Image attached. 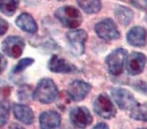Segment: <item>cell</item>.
Returning a JSON list of instances; mask_svg holds the SVG:
<instances>
[{
  "instance_id": "6da1fadb",
  "label": "cell",
  "mask_w": 147,
  "mask_h": 129,
  "mask_svg": "<svg viewBox=\"0 0 147 129\" xmlns=\"http://www.w3.org/2000/svg\"><path fill=\"white\" fill-rule=\"evenodd\" d=\"M58 95V88L53 80L43 78L38 82L32 97L35 101L42 104H50L56 99Z\"/></svg>"
},
{
  "instance_id": "7a4b0ae2",
  "label": "cell",
  "mask_w": 147,
  "mask_h": 129,
  "mask_svg": "<svg viewBox=\"0 0 147 129\" xmlns=\"http://www.w3.org/2000/svg\"><path fill=\"white\" fill-rule=\"evenodd\" d=\"M55 16L65 27L75 29L82 23L83 18L79 9L73 6H63L57 9Z\"/></svg>"
},
{
  "instance_id": "3957f363",
  "label": "cell",
  "mask_w": 147,
  "mask_h": 129,
  "mask_svg": "<svg viewBox=\"0 0 147 129\" xmlns=\"http://www.w3.org/2000/svg\"><path fill=\"white\" fill-rule=\"evenodd\" d=\"M127 56V51L119 48L110 53L105 59V63L109 72L113 76H118L123 72Z\"/></svg>"
},
{
  "instance_id": "277c9868",
  "label": "cell",
  "mask_w": 147,
  "mask_h": 129,
  "mask_svg": "<svg viewBox=\"0 0 147 129\" xmlns=\"http://www.w3.org/2000/svg\"><path fill=\"white\" fill-rule=\"evenodd\" d=\"M111 95L118 106L122 110H132L139 104L131 91L124 88H114Z\"/></svg>"
},
{
  "instance_id": "5b68a950",
  "label": "cell",
  "mask_w": 147,
  "mask_h": 129,
  "mask_svg": "<svg viewBox=\"0 0 147 129\" xmlns=\"http://www.w3.org/2000/svg\"><path fill=\"white\" fill-rule=\"evenodd\" d=\"M94 110L96 114L105 119H111L117 114V109L107 94H100L94 102Z\"/></svg>"
},
{
  "instance_id": "8992f818",
  "label": "cell",
  "mask_w": 147,
  "mask_h": 129,
  "mask_svg": "<svg viewBox=\"0 0 147 129\" xmlns=\"http://www.w3.org/2000/svg\"><path fill=\"white\" fill-rule=\"evenodd\" d=\"M94 29L99 38L106 41H115L120 37L117 24L111 18H106L97 23Z\"/></svg>"
},
{
  "instance_id": "52a82bcc",
  "label": "cell",
  "mask_w": 147,
  "mask_h": 129,
  "mask_svg": "<svg viewBox=\"0 0 147 129\" xmlns=\"http://www.w3.org/2000/svg\"><path fill=\"white\" fill-rule=\"evenodd\" d=\"M25 42L19 36H9L2 43L1 48L5 54L13 59L22 55L25 48Z\"/></svg>"
},
{
  "instance_id": "ba28073f",
  "label": "cell",
  "mask_w": 147,
  "mask_h": 129,
  "mask_svg": "<svg viewBox=\"0 0 147 129\" xmlns=\"http://www.w3.org/2000/svg\"><path fill=\"white\" fill-rule=\"evenodd\" d=\"M66 37L74 54L80 55L84 53V44L88 39V33L85 30L74 29L69 31L66 33Z\"/></svg>"
},
{
  "instance_id": "9c48e42d",
  "label": "cell",
  "mask_w": 147,
  "mask_h": 129,
  "mask_svg": "<svg viewBox=\"0 0 147 129\" xmlns=\"http://www.w3.org/2000/svg\"><path fill=\"white\" fill-rule=\"evenodd\" d=\"M70 119L75 127L80 129L86 128L92 123V117L90 112L86 107H76L71 110Z\"/></svg>"
},
{
  "instance_id": "30bf717a",
  "label": "cell",
  "mask_w": 147,
  "mask_h": 129,
  "mask_svg": "<svg viewBox=\"0 0 147 129\" xmlns=\"http://www.w3.org/2000/svg\"><path fill=\"white\" fill-rule=\"evenodd\" d=\"M92 90V86L87 82L77 80L69 84L67 88L69 97L73 101L79 102L86 97Z\"/></svg>"
},
{
  "instance_id": "8fae6325",
  "label": "cell",
  "mask_w": 147,
  "mask_h": 129,
  "mask_svg": "<svg viewBox=\"0 0 147 129\" xmlns=\"http://www.w3.org/2000/svg\"><path fill=\"white\" fill-rule=\"evenodd\" d=\"M146 63V57L143 53L132 52L125 60V67L130 75L136 76L144 70Z\"/></svg>"
},
{
  "instance_id": "7c38bea8",
  "label": "cell",
  "mask_w": 147,
  "mask_h": 129,
  "mask_svg": "<svg viewBox=\"0 0 147 129\" xmlns=\"http://www.w3.org/2000/svg\"><path fill=\"white\" fill-rule=\"evenodd\" d=\"M48 68L51 72L55 73H71L77 70V68L74 65L56 55H53L50 59Z\"/></svg>"
},
{
  "instance_id": "4fadbf2b",
  "label": "cell",
  "mask_w": 147,
  "mask_h": 129,
  "mask_svg": "<svg viewBox=\"0 0 147 129\" xmlns=\"http://www.w3.org/2000/svg\"><path fill=\"white\" fill-rule=\"evenodd\" d=\"M60 115L54 110L42 112L39 117L41 129H56L60 126Z\"/></svg>"
},
{
  "instance_id": "5bb4252c",
  "label": "cell",
  "mask_w": 147,
  "mask_h": 129,
  "mask_svg": "<svg viewBox=\"0 0 147 129\" xmlns=\"http://www.w3.org/2000/svg\"><path fill=\"white\" fill-rule=\"evenodd\" d=\"M126 39L130 45L143 46L146 44V31L141 26H135L127 33Z\"/></svg>"
},
{
  "instance_id": "9a60e30c",
  "label": "cell",
  "mask_w": 147,
  "mask_h": 129,
  "mask_svg": "<svg viewBox=\"0 0 147 129\" xmlns=\"http://www.w3.org/2000/svg\"><path fill=\"white\" fill-rule=\"evenodd\" d=\"M15 117L26 125H31L34 122V114L28 106L15 104L13 107Z\"/></svg>"
},
{
  "instance_id": "2e32d148",
  "label": "cell",
  "mask_w": 147,
  "mask_h": 129,
  "mask_svg": "<svg viewBox=\"0 0 147 129\" xmlns=\"http://www.w3.org/2000/svg\"><path fill=\"white\" fill-rule=\"evenodd\" d=\"M15 23L16 25L24 31L30 33H35L37 31V23L34 18L28 13H24L19 15L15 20Z\"/></svg>"
},
{
  "instance_id": "e0dca14e",
  "label": "cell",
  "mask_w": 147,
  "mask_h": 129,
  "mask_svg": "<svg viewBox=\"0 0 147 129\" xmlns=\"http://www.w3.org/2000/svg\"><path fill=\"white\" fill-rule=\"evenodd\" d=\"M115 15L118 22L124 26L128 25L134 18V11L127 7L121 5L115 6Z\"/></svg>"
},
{
  "instance_id": "ac0fdd59",
  "label": "cell",
  "mask_w": 147,
  "mask_h": 129,
  "mask_svg": "<svg viewBox=\"0 0 147 129\" xmlns=\"http://www.w3.org/2000/svg\"><path fill=\"white\" fill-rule=\"evenodd\" d=\"M77 4L87 14H96L101 11L102 4L100 1H78Z\"/></svg>"
},
{
  "instance_id": "d6986e66",
  "label": "cell",
  "mask_w": 147,
  "mask_h": 129,
  "mask_svg": "<svg viewBox=\"0 0 147 129\" xmlns=\"http://www.w3.org/2000/svg\"><path fill=\"white\" fill-rule=\"evenodd\" d=\"M130 117L137 121L147 122V104H138L131 110Z\"/></svg>"
},
{
  "instance_id": "ffe728a7",
  "label": "cell",
  "mask_w": 147,
  "mask_h": 129,
  "mask_svg": "<svg viewBox=\"0 0 147 129\" xmlns=\"http://www.w3.org/2000/svg\"><path fill=\"white\" fill-rule=\"evenodd\" d=\"M19 5L18 1H0V11L7 16H13Z\"/></svg>"
},
{
  "instance_id": "44dd1931",
  "label": "cell",
  "mask_w": 147,
  "mask_h": 129,
  "mask_svg": "<svg viewBox=\"0 0 147 129\" xmlns=\"http://www.w3.org/2000/svg\"><path fill=\"white\" fill-rule=\"evenodd\" d=\"M10 108L8 103L3 102L0 103V126L6 125L9 121Z\"/></svg>"
},
{
  "instance_id": "7402d4cb",
  "label": "cell",
  "mask_w": 147,
  "mask_h": 129,
  "mask_svg": "<svg viewBox=\"0 0 147 129\" xmlns=\"http://www.w3.org/2000/svg\"><path fill=\"white\" fill-rule=\"evenodd\" d=\"M35 60L33 58L26 57L24 58L20 61H19L17 65H16L13 69V72L15 73H19V72L23 71L25 69H26L30 65H32L34 63Z\"/></svg>"
},
{
  "instance_id": "603a6c76",
  "label": "cell",
  "mask_w": 147,
  "mask_h": 129,
  "mask_svg": "<svg viewBox=\"0 0 147 129\" xmlns=\"http://www.w3.org/2000/svg\"><path fill=\"white\" fill-rule=\"evenodd\" d=\"M133 86L135 89L142 93L145 94L147 95V84L142 81H138L135 82L133 84Z\"/></svg>"
},
{
  "instance_id": "cb8c5ba5",
  "label": "cell",
  "mask_w": 147,
  "mask_h": 129,
  "mask_svg": "<svg viewBox=\"0 0 147 129\" xmlns=\"http://www.w3.org/2000/svg\"><path fill=\"white\" fill-rule=\"evenodd\" d=\"M28 86H24L20 89L18 92V97L19 98L22 100H26L28 98V95H29V90H28Z\"/></svg>"
},
{
  "instance_id": "d4e9b609",
  "label": "cell",
  "mask_w": 147,
  "mask_h": 129,
  "mask_svg": "<svg viewBox=\"0 0 147 129\" xmlns=\"http://www.w3.org/2000/svg\"><path fill=\"white\" fill-rule=\"evenodd\" d=\"M9 28V23L7 21L0 16V36L6 33Z\"/></svg>"
},
{
  "instance_id": "484cf974",
  "label": "cell",
  "mask_w": 147,
  "mask_h": 129,
  "mask_svg": "<svg viewBox=\"0 0 147 129\" xmlns=\"http://www.w3.org/2000/svg\"><path fill=\"white\" fill-rule=\"evenodd\" d=\"M131 4L141 10H144L147 8V1H132Z\"/></svg>"
},
{
  "instance_id": "4316f807",
  "label": "cell",
  "mask_w": 147,
  "mask_h": 129,
  "mask_svg": "<svg viewBox=\"0 0 147 129\" xmlns=\"http://www.w3.org/2000/svg\"><path fill=\"white\" fill-rule=\"evenodd\" d=\"M7 65V60L3 54L0 53V74L5 70Z\"/></svg>"
},
{
  "instance_id": "83f0119b",
  "label": "cell",
  "mask_w": 147,
  "mask_h": 129,
  "mask_svg": "<svg viewBox=\"0 0 147 129\" xmlns=\"http://www.w3.org/2000/svg\"><path fill=\"white\" fill-rule=\"evenodd\" d=\"M92 129H109L108 125L105 123H100L97 124Z\"/></svg>"
},
{
  "instance_id": "f1b7e54d",
  "label": "cell",
  "mask_w": 147,
  "mask_h": 129,
  "mask_svg": "<svg viewBox=\"0 0 147 129\" xmlns=\"http://www.w3.org/2000/svg\"><path fill=\"white\" fill-rule=\"evenodd\" d=\"M8 129H25L22 126L18 125L17 123H12L11 125L9 126Z\"/></svg>"
},
{
  "instance_id": "f546056e",
  "label": "cell",
  "mask_w": 147,
  "mask_h": 129,
  "mask_svg": "<svg viewBox=\"0 0 147 129\" xmlns=\"http://www.w3.org/2000/svg\"><path fill=\"white\" fill-rule=\"evenodd\" d=\"M138 129H147V128H138Z\"/></svg>"
}]
</instances>
